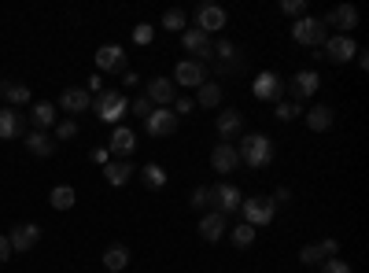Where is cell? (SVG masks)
Returning <instances> with one entry per match:
<instances>
[{
	"label": "cell",
	"instance_id": "obj_12",
	"mask_svg": "<svg viewBox=\"0 0 369 273\" xmlns=\"http://www.w3.org/2000/svg\"><path fill=\"white\" fill-rule=\"evenodd\" d=\"M207 82V67L196 60H181L174 67V85H185V89H199Z\"/></svg>",
	"mask_w": 369,
	"mask_h": 273
},
{
	"label": "cell",
	"instance_id": "obj_7",
	"mask_svg": "<svg viewBox=\"0 0 369 273\" xmlns=\"http://www.w3.org/2000/svg\"><path fill=\"white\" fill-rule=\"evenodd\" d=\"M181 45H185V52L192 56L196 63L207 67V60H214V41H211L203 30H185V34H181Z\"/></svg>",
	"mask_w": 369,
	"mask_h": 273
},
{
	"label": "cell",
	"instance_id": "obj_24",
	"mask_svg": "<svg viewBox=\"0 0 369 273\" xmlns=\"http://www.w3.org/2000/svg\"><path fill=\"white\" fill-rule=\"evenodd\" d=\"M214 126H218V133H222V141H229V136H236V133L244 130V115L236 111V107H229V111L218 115Z\"/></svg>",
	"mask_w": 369,
	"mask_h": 273
},
{
	"label": "cell",
	"instance_id": "obj_10",
	"mask_svg": "<svg viewBox=\"0 0 369 273\" xmlns=\"http://www.w3.org/2000/svg\"><path fill=\"white\" fill-rule=\"evenodd\" d=\"M177 122H181V119H177L170 107H155V111L144 119V133L148 136H170L177 130Z\"/></svg>",
	"mask_w": 369,
	"mask_h": 273
},
{
	"label": "cell",
	"instance_id": "obj_40",
	"mask_svg": "<svg viewBox=\"0 0 369 273\" xmlns=\"http://www.w3.org/2000/svg\"><path fill=\"white\" fill-rule=\"evenodd\" d=\"M152 37H155V30H152L148 23L133 26V45H152Z\"/></svg>",
	"mask_w": 369,
	"mask_h": 273
},
{
	"label": "cell",
	"instance_id": "obj_46",
	"mask_svg": "<svg viewBox=\"0 0 369 273\" xmlns=\"http://www.w3.org/2000/svg\"><path fill=\"white\" fill-rule=\"evenodd\" d=\"M93 163H104V167H107V163H111V152H107V148H93Z\"/></svg>",
	"mask_w": 369,
	"mask_h": 273
},
{
	"label": "cell",
	"instance_id": "obj_25",
	"mask_svg": "<svg viewBox=\"0 0 369 273\" xmlns=\"http://www.w3.org/2000/svg\"><path fill=\"white\" fill-rule=\"evenodd\" d=\"M333 122H336V115H333V107H325V104H317L306 111V126H311L314 133H325V130H333Z\"/></svg>",
	"mask_w": 369,
	"mask_h": 273
},
{
	"label": "cell",
	"instance_id": "obj_48",
	"mask_svg": "<svg viewBox=\"0 0 369 273\" xmlns=\"http://www.w3.org/2000/svg\"><path fill=\"white\" fill-rule=\"evenodd\" d=\"M355 63H358V67H362V71H369V56L362 52V48H358V56H355Z\"/></svg>",
	"mask_w": 369,
	"mask_h": 273
},
{
	"label": "cell",
	"instance_id": "obj_39",
	"mask_svg": "<svg viewBox=\"0 0 369 273\" xmlns=\"http://www.w3.org/2000/svg\"><path fill=\"white\" fill-rule=\"evenodd\" d=\"M281 12L288 19H303L306 15V0H281Z\"/></svg>",
	"mask_w": 369,
	"mask_h": 273
},
{
	"label": "cell",
	"instance_id": "obj_21",
	"mask_svg": "<svg viewBox=\"0 0 369 273\" xmlns=\"http://www.w3.org/2000/svg\"><path fill=\"white\" fill-rule=\"evenodd\" d=\"M23 115L15 111V107H0V141H15V136H23Z\"/></svg>",
	"mask_w": 369,
	"mask_h": 273
},
{
	"label": "cell",
	"instance_id": "obj_43",
	"mask_svg": "<svg viewBox=\"0 0 369 273\" xmlns=\"http://www.w3.org/2000/svg\"><path fill=\"white\" fill-rule=\"evenodd\" d=\"M317 248H322V255H325V259H336V251H340V244H336V240H322Z\"/></svg>",
	"mask_w": 369,
	"mask_h": 273
},
{
	"label": "cell",
	"instance_id": "obj_3",
	"mask_svg": "<svg viewBox=\"0 0 369 273\" xmlns=\"http://www.w3.org/2000/svg\"><path fill=\"white\" fill-rule=\"evenodd\" d=\"M251 93H255L258 104H281V96L288 93V82L277 71H258Z\"/></svg>",
	"mask_w": 369,
	"mask_h": 273
},
{
	"label": "cell",
	"instance_id": "obj_27",
	"mask_svg": "<svg viewBox=\"0 0 369 273\" xmlns=\"http://www.w3.org/2000/svg\"><path fill=\"white\" fill-rule=\"evenodd\" d=\"M26 152L30 155H37V159H48V155H52L56 152V141H52V136H48V133H26Z\"/></svg>",
	"mask_w": 369,
	"mask_h": 273
},
{
	"label": "cell",
	"instance_id": "obj_35",
	"mask_svg": "<svg viewBox=\"0 0 369 273\" xmlns=\"http://www.w3.org/2000/svg\"><path fill=\"white\" fill-rule=\"evenodd\" d=\"M299 262H303V266H322L325 255H322V248H317V244H306V248L299 251Z\"/></svg>",
	"mask_w": 369,
	"mask_h": 273
},
{
	"label": "cell",
	"instance_id": "obj_17",
	"mask_svg": "<svg viewBox=\"0 0 369 273\" xmlns=\"http://www.w3.org/2000/svg\"><path fill=\"white\" fill-rule=\"evenodd\" d=\"M199 237H203L207 244H218L225 237V214H218V211H207V214H199Z\"/></svg>",
	"mask_w": 369,
	"mask_h": 273
},
{
	"label": "cell",
	"instance_id": "obj_9",
	"mask_svg": "<svg viewBox=\"0 0 369 273\" xmlns=\"http://www.w3.org/2000/svg\"><path fill=\"white\" fill-rule=\"evenodd\" d=\"M322 48H325V60L328 63H351L355 56H358V45L351 41V34H347V37L344 34H333Z\"/></svg>",
	"mask_w": 369,
	"mask_h": 273
},
{
	"label": "cell",
	"instance_id": "obj_33",
	"mask_svg": "<svg viewBox=\"0 0 369 273\" xmlns=\"http://www.w3.org/2000/svg\"><path fill=\"white\" fill-rule=\"evenodd\" d=\"M185 23L188 19H185L181 8H170V12L163 15V30H170V34H185Z\"/></svg>",
	"mask_w": 369,
	"mask_h": 273
},
{
	"label": "cell",
	"instance_id": "obj_2",
	"mask_svg": "<svg viewBox=\"0 0 369 273\" xmlns=\"http://www.w3.org/2000/svg\"><path fill=\"white\" fill-rule=\"evenodd\" d=\"M93 111H96V119H100V122L118 126V122H122V115L129 111V96H126V93H111V89H104V93H96Z\"/></svg>",
	"mask_w": 369,
	"mask_h": 273
},
{
	"label": "cell",
	"instance_id": "obj_38",
	"mask_svg": "<svg viewBox=\"0 0 369 273\" xmlns=\"http://www.w3.org/2000/svg\"><path fill=\"white\" fill-rule=\"evenodd\" d=\"M129 111H133L137 119H148V115L155 111V104L148 100V96H137V100H129Z\"/></svg>",
	"mask_w": 369,
	"mask_h": 273
},
{
	"label": "cell",
	"instance_id": "obj_42",
	"mask_svg": "<svg viewBox=\"0 0 369 273\" xmlns=\"http://www.w3.org/2000/svg\"><path fill=\"white\" fill-rule=\"evenodd\" d=\"M192 107H196L192 96H177V100H174V115H188Z\"/></svg>",
	"mask_w": 369,
	"mask_h": 273
},
{
	"label": "cell",
	"instance_id": "obj_32",
	"mask_svg": "<svg viewBox=\"0 0 369 273\" xmlns=\"http://www.w3.org/2000/svg\"><path fill=\"white\" fill-rule=\"evenodd\" d=\"M255 237H258V229H251V226H244V222H241V226H236V229H229V240H233V248H251V244H255Z\"/></svg>",
	"mask_w": 369,
	"mask_h": 273
},
{
	"label": "cell",
	"instance_id": "obj_6",
	"mask_svg": "<svg viewBox=\"0 0 369 273\" xmlns=\"http://www.w3.org/2000/svg\"><path fill=\"white\" fill-rule=\"evenodd\" d=\"M241 203H244V196H241L236 185H211V211L236 214V211H241Z\"/></svg>",
	"mask_w": 369,
	"mask_h": 273
},
{
	"label": "cell",
	"instance_id": "obj_11",
	"mask_svg": "<svg viewBox=\"0 0 369 273\" xmlns=\"http://www.w3.org/2000/svg\"><path fill=\"white\" fill-rule=\"evenodd\" d=\"M126 71V52L118 45H100L96 48V74H122Z\"/></svg>",
	"mask_w": 369,
	"mask_h": 273
},
{
	"label": "cell",
	"instance_id": "obj_4",
	"mask_svg": "<svg viewBox=\"0 0 369 273\" xmlns=\"http://www.w3.org/2000/svg\"><path fill=\"white\" fill-rule=\"evenodd\" d=\"M292 41H295V45H306V48H322V45L328 41L325 23H322V19H314V15L295 19V26H292Z\"/></svg>",
	"mask_w": 369,
	"mask_h": 273
},
{
	"label": "cell",
	"instance_id": "obj_23",
	"mask_svg": "<svg viewBox=\"0 0 369 273\" xmlns=\"http://www.w3.org/2000/svg\"><path fill=\"white\" fill-rule=\"evenodd\" d=\"M137 174V167L129 159H122V163H107L104 167V178H107V185H111V189H122V185L129 181Z\"/></svg>",
	"mask_w": 369,
	"mask_h": 273
},
{
	"label": "cell",
	"instance_id": "obj_13",
	"mask_svg": "<svg viewBox=\"0 0 369 273\" xmlns=\"http://www.w3.org/2000/svg\"><path fill=\"white\" fill-rule=\"evenodd\" d=\"M317 89H322V74H317V71H299L292 78V85H288V93L295 96V104L306 100V96H314Z\"/></svg>",
	"mask_w": 369,
	"mask_h": 273
},
{
	"label": "cell",
	"instance_id": "obj_26",
	"mask_svg": "<svg viewBox=\"0 0 369 273\" xmlns=\"http://www.w3.org/2000/svg\"><path fill=\"white\" fill-rule=\"evenodd\" d=\"M129 266V248L126 244H111V248L104 251V270L107 273H122Z\"/></svg>",
	"mask_w": 369,
	"mask_h": 273
},
{
	"label": "cell",
	"instance_id": "obj_31",
	"mask_svg": "<svg viewBox=\"0 0 369 273\" xmlns=\"http://www.w3.org/2000/svg\"><path fill=\"white\" fill-rule=\"evenodd\" d=\"M196 104L199 107H218V104H222V85H218V82H203L196 89Z\"/></svg>",
	"mask_w": 369,
	"mask_h": 273
},
{
	"label": "cell",
	"instance_id": "obj_20",
	"mask_svg": "<svg viewBox=\"0 0 369 273\" xmlns=\"http://www.w3.org/2000/svg\"><path fill=\"white\" fill-rule=\"evenodd\" d=\"M30 122H34L37 133L52 130V126L59 122V119H56V104H52V100H37L34 107H30Z\"/></svg>",
	"mask_w": 369,
	"mask_h": 273
},
{
	"label": "cell",
	"instance_id": "obj_41",
	"mask_svg": "<svg viewBox=\"0 0 369 273\" xmlns=\"http://www.w3.org/2000/svg\"><path fill=\"white\" fill-rule=\"evenodd\" d=\"M322 273H351V266H347L344 259H325L322 262Z\"/></svg>",
	"mask_w": 369,
	"mask_h": 273
},
{
	"label": "cell",
	"instance_id": "obj_18",
	"mask_svg": "<svg viewBox=\"0 0 369 273\" xmlns=\"http://www.w3.org/2000/svg\"><path fill=\"white\" fill-rule=\"evenodd\" d=\"M133 148H137V133L129 130V126H115L107 152H111V155H122V159H129V155H133Z\"/></svg>",
	"mask_w": 369,
	"mask_h": 273
},
{
	"label": "cell",
	"instance_id": "obj_19",
	"mask_svg": "<svg viewBox=\"0 0 369 273\" xmlns=\"http://www.w3.org/2000/svg\"><path fill=\"white\" fill-rule=\"evenodd\" d=\"M148 100H152L155 107H170L174 100H177V93H174V82L170 78H152V82H148Z\"/></svg>",
	"mask_w": 369,
	"mask_h": 273
},
{
	"label": "cell",
	"instance_id": "obj_29",
	"mask_svg": "<svg viewBox=\"0 0 369 273\" xmlns=\"http://www.w3.org/2000/svg\"><path fill=\"white\" fill-rule=\"evenodd\" d=\"M48 203H52L56 211H71L78 203V192L71 189V185H56V189L48 192Z\"/></svg>",
	"mask_w": 369,
	"mask_h": 273
},
{
	"label": "cell",
	"instance_id": "obj_36",
	"mask_svg": "<svg viewBox=\"0 0 369 273\" xmlns=\"http://www.w3.org/2000/svg\"><path fill=\"white\" fill-rule=\"evenodd\" d=\"M299 115H303V104H295V100H281V104H277V119H281V122H292V119H299Z\"/></svg>",
	"mask_w": 369,
	"mask_h": 273
},
{
	"label": "cell",
	"instance_id": "obj_14",
	"mask_svg": "<svg viewBox=\"0 0 369 273\" xmlns=\"http://www.w3.org/2000/svg\"><path fill=\"white\" fill-rule=\"evenodd\" d=\"M322 23H325V30H328V26H336V30H344V37H347V30H355V26H358V8L355 4H340V8H333Z\"/></svg>",
	"mask_w": 369,
	"mask_h": 273
},
{
	"label": "cell",
	"instance_id": "obj_28",
	"mask_svg": "<svg viewBox=\"0 0 369 273\" xmlns=\"http://www.w3.org/2000/svg\"><path fill=\"white\" fill-rule=\"evenodd\" d=\"M0 96L8 100V107H19V104H30V89L23 82H0Z\"/></svg>",
	"mask_w": 369,
	"mask_h": 273
},
{
	"label": "cell",
	"instance_id": "obj_44",
	"mask_svg": "<svg viewBox=\"0 0 369 273\" xmlns=\"http://www.w3.org/2000/svg\"><path fill=\"white\" fill-rule=\"evenodd\" d=\"M100 85H104V78H100V74H89V82H85V93H89V89H93V93H104Z\"/></svg>",
	"mask_w": 369,
	"mask_h": 273
},
{
	"label": "cell",
	"instance_id": "obj_1",
	"mask_svg": "<svg viewBox=\"0 0 369 273\" xmlns=\"http://www.w3.org/2000/svg\"><path fill=\"white\" fill-rule=\"evenodd\" d=\"M236 155H241V163H247L251 170H262L273 163V141L266 133H244Z\"/></svg>",
	"mask_w": 369,
	"mask_h": 273
},
{
	"label": "cell",
	"instance_id": "obj_5",
	"mask_svg": "<svg viewBox=\"0 0 369 273\" xmlns=\"http://www.w3.org/2000/svg\"><path fill=\"white\" fill-rule=\"evenodd\" d=\"M241 214H244V226H251V229L270 226L273 214H277V203L270 196H255V200H244L241 203Z\"/></svg>",
	"mask_w": 369,
	"mask_h": 273
},
{
	"label": "cell",
	"instance_id": "obj_34",
	"mask_svg": "<svg viewBox=\"0 0 369 273\" xmlns=\"http://www.w3.org/2000/svg\"><path fill=\"white\" fill-rule=\"evenodd\" d=\"M188 203H192L196 211H211V185H199V189H192V196H188Z\"/></svg>",
	"mask_w": 369,
	"mask_h": 273
},
{
	"label": "cell",
	"instance_id": "obj_37",
	"mask_svg": "<svg viewBox=\"0 0 369 273\" xmlns=\"http://www.w3.org/2000/svg\"><path fill=\"white\" fill-rule=\"evenodd\" d=\"M74 136H78V122L74 119L56 122V141H74Z\"/></svg>",
	"mask_w": 369,
	"mask_h": 273
},
{
	"label": "cell",
	"instance_id": "obj_15",
	"mask_svg": "<svg viewBox=\"0 0 369 273\" xmlns=\"http://www.w3.org/2000/svg\"><path fill=\"white\" fill-rule=\"evenodd\" d=\"M37 240H41V226H37V222H26V226H15L12 233H8L12 251H30Z\"/></svg>",
	"mask_w": 369,
	"mask_h": 273
},
{
	"label": "cell",
	"instance_id": "obj_49",
	"mask_svg": "<svg viewBox=\"0 0 369 273\" xmlns=\"http://www.w3.org/2000/svg\"><path fill=\"white\" fill-rule=\"evenodd\" d=\"M122 85H129V89H133V85H137V74H133V71H122Z\"/></svg>",
	"mask_w": 369,
	"mask_h": 273
},
{
	"label": "cell",
	"instance_id": "obj_30",
	"mask_svg": "<svg viewBox=\"0 0 369 273\" xmlns=\"http://www.w3.org/2000/svg\"><path fill=\"white\" fill-rule=\"evenodd\" d=\"M141 181H144V189L159 192L166 185V170L159 167V163H144V167H141Z\"/></svg>",
	"mask_w": 369,
	"mask_h": 273
},
{
	"label": "cell",
	"instance_id": "obj_16",
	"mask_svg": "<svg viewBox=\"0 0 369 273\" xmlns=\"http://www.w3.org/2000/svg\"><path fill=\"white\" fill-rule=\"evenodd\" d=\"M211 167H214V174H233L236 167H241V155H236V148L229 141H222L211 152Z\"/></svg>",
	"mask_w": 369,
	"mask_h": 273
},
{
	"label": "cell",
	"instance_id": "obj_45",
	"mask_svg": "<svg viewBox=\"0 0 369 273\" xmlns=\"http://www.w3.org/2000/svg\"><path fill=\"white\" fill-rule=\"evenodd\" d=\"M12 259V244H8V237H0V266Z\"/></svg>",
	"mask_w": 369,
	"mask_h": 273
},
{
	"label": "cell",
	"instance_id": "obj_8",
	"mask_svg": "<svg viewBox=\"0 0 369 273\" xmlns=\"http://www.w3.org/2000/svg\"><path fill=\"white\" fill-rule=\"evenodd\" d=\"M225 23H229V15H225L222 4H199L196 8V30H203L207 37L225 30Z\"/></svg>",
	"mask_w": 369,
	"mask_h": 273
},
{
	"label": "cell",
	"instance_id": "obj_22",
	"mask_svg": "<svg viewBox=\"0 0 369 273\" xmlns=\"http://www.w3.org/2000/svg\"><path fill=\"white\" fill-rule=\"evenodd\" d=\"M59 107H63L67 115H82L93 107V100H89L85 89H63V96H59Z\"/></svg>",
	"mask_w": 369,
	"mask_h": 273
},
{
	"label": "cell",
	"instance_id": "obj_47",
	"mask_svg": "<svg viewBox=\"0 0 369 273\" xmlns=\"http://www.w3.org/2000/svg\"><path fill=\"white\" fill-rule=\"evenodd\" d=\"M270 200H273V203H288V200H292V192H288V185H281V189H277Z\"/></svg>",
	"mask_w": 369,
	"mask_h": 273
}]
</instances>
